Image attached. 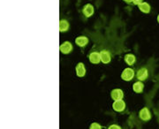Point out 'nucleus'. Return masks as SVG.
I'll use <instances>...</instances> for the list:
<instances>
[{"instance_id": "6e6552de", "label": "nucleus", "mask_w": 159, "mask_h": 129, "mask_svg": "<svg viewBox=\"0 0 159 129\" xmlns=\"http://www.w3.org/2000/svg\"><path fill=\"white\" fill-rule=\"evenodd\" d=\"M75 72H76V75L81 78V77H84L86 74V68L84 64L82 62H80L77 64L76 67H75Z\"/></svg>"}, {"instance_id": "4468645a", "label": "nucleus", "mask_w": 159, "mask_h": 129, "mask_svg": "<svg viewBox=\"0 0 159 129\" xmlns=\"http://www.w3.org/2000/svg\"><path fill=\"white\" fill-rule=\"evenodd\" d=\"M69 27H70V25L66 20H60V21H59V31L60 32L68 31Z\"/></svg>"}, {"instance_id": "1a4fd4ad", "label": "nucleus", "mask_w": 159, "mask_h": 129, "mask_svg": "<svg viewBox=\"0 0 159 129\" xmlns=\"http://www.w3.org/2000/svg\"><path fill=\"white\" fill-rule=\"evenodd\" d=\"M89 62L92 63V64H95V65H97L101 62V58H100V53L97 52V51H93L91 52L89 56Z\"/></svg>"}, {"instance_id": "20e7f679", "label": "nucleus", "mask_w": 159, "mask_h": 129, "mask_svg": "<svg viewBox=\"0 0 159 129\" xmlns=\"http://www.w3.org/2000/svg\"><path fill=\"white\" fill-rule=\"evenodd\" d=\"M111 97L113 99L114 101L122 100L123 97H124V92H123V90H120V89H115V90H111Z\"/></svg>"}, {"instance_id": "f8f14e48", "label": "nucleus", "mask_w": 159, "mask_h": 129, "mask_svg": "<svg viewBox=\"0 0 159 129\" xmlns=\"http://www.w3.org/2000/svg\"><path fill=\"white\" fill-rule=\"evenodd\" d=\"M143 90H144V84L142 83V81H137V82H134L133 84V90L137 93V94H141L143 92Z\"/></svg>"}, {"instance_id": "39448f33", "label": "nucleus", "mask_w": 159, "mask_h": 129, "mask_svg": "<svg viewBox=\"0 0 159 129\" xmlns=\"http://www.w3.org/2000/svg\"><path fill=\"white\" fill-rule=\"evenodd\" d=\"M112 109L117 112H124L125 109V103L123 100L114 101V103L112 104Z\"/></svg>"}, {"instance_id": "7ed1b4c3", "label": "nucleus", "mask_w": 159, "mask_h": 129, "mask_svg": "<svg viewBox=\"0 0 159 129\" xmlns=\"http://www.w3.org/2000/svg\"><path fill=\"white\" fill-rule=\"evenodd\" d=\"M59 51L63 54H69L73 51V44L69 41H66L59 46Z\"/></svg>"}, {"instance_id": "a211bd4d", "label": "nucleus", "mask_w": 159, "mask_h": 129, "mask_svg": "<svg viewBox=\"0 0 159 129\" xmlns=\"http://www.w3.org/2000/svg\"><path fill=\"white\" fill-rule=\"evenodd\" d=\"M142 3H143V0H133V4L134 5H136V6L141 5Z\"/></svg>"}, {"instance_id": "9d476101", "label": "nucleus", "mask_w": 159, "mask_h": 129, "mask_svg": "<svg viewBox=\"0 0 159 129\" xmlns=\"http://www.w3.org/2000/svg\"><path fill=\"white\" fill-rule=\"evenodd\" d=\"M94 12H95L94 6H92L91 4H87L86 6H84L83 9H82V12L85 15V17L87 18L91 17L94 14Z\"/></svg>"}, {"instance_id": "0eeeda50", "label": "nucleus", "mask_w": 159, "mask_h": 129, "mask_svg": "<svg viewBox=\"0 0 159 129\" xmlns=\"http://www.w3.org/2000/svg\"><path fill=\"white\" fill-rule=\"evenodd\" d=\"M148 69H147L146 67H142L138 70V72H137V74H136V77L140 81H145L146 79L148 78Z\"/></svg>"}, {"instance_id": "f257e3e1", "label": "nucleus", "mask_w": 159, "mask_h": 129, "mask_svg": "<svg viewBox=\"0 0 159 129\" xmlns=\"http://www.w3.org/2000/svg\"><path fill=\"white\" fill-rule=\"evenodd\" d=\"M134 77V70L130 67L125 68L121 73V79L125 81H130Z\"/></svg>"}, {"instance_id": "2eb2a0df", "label": "nucleus", "mask_w": 159, "mask_h": 129, "mask_svg": "<svg viewBox=\"0 0 159 129\" xmlns=\"http://www.w3.org/2000/svg\"><path fill=\"white\" fill-rule=\"evenodd\" d=\"M138 8H139V10L142 12H143V13H149V12H150V10H151L150 6L148 5L147 2H143L141 5H139V6H138Z\"/></svg>"}, {"instance_id": "f3484780", "label": "nucleus", "mask_w": 159, "mask_h": 129, "mask_svg": "<svg viewBox=\"0 0 159 129\" xmlns=\"http://www.w3.org/2000/svg\"><path fill=\"white\" fill-rule=\"evenodd\" d=\"M108 129H121V127H120V126H119V125L113 124V125H111L108 127Z\"/></svg>"}, {"instance_id": "f03ea898", "label": "nucleus", "mask_w": 159, "mask_h": 129, "mask_svg": "<svg viewBox=\"0 0 159 129\" xmlns=\"http://www.w3.org/2000/svg\"><path fill=\"white\" fill-rule=\"evenodd\" d=\"M139 118L142 121H148L151 119V112L148 110V108L144 107L139 112Z\"/></svg>"}, {"instance_id": "423d86ee", "label": "nucleus", "mask_w": 159, "mask_h": 129, "mask_svg": "<svg viewBox=\"0 0 159 129\" xmlns=\"http://www.w3.org/2000/svg\"><path fill=\"white\" fill-rule=\"evenodd\" d=\"M100 58H101V62L104 65L109 64L111 60V53H110V51H106V50H102L100 51Z\"/></svg>"}, {"instance_id": "dca6fc26", "label": "nucleus", "mask_w": 159, "mask_h": 129, "mask_svg": "<svg viewBox=\"0 0 159 129\" xmlns=\"http://www.w3.org/2000/svg\"><path fill=\"white\" fill-rule=\"evenodd\" d=\"M89 129H102V127H101L100 124L94 122V123H92L89 126Z\"/></svg>"}, {"instance_id": "9b49d317", "label": "nucleus", "mask_w": 159, "mask_h": 129, "mask_svg": "<svg viewBox=\"0 0 159 129\" xmlns=\"http://www.w3.org/2000/svg\"><path fill=\"white\" fill-rule=\"evenodd\" d=\"M89 38L87 36H84V35H80V36H78L76 39H75V44L78 45L79 47H85L89 44Z\"/></svg>"}, {"instance_id": "ddd939ff", "label": "nucleus", "mask_w": 159, "mask_h": 129, "mask_svg": "<svg viewBox=\"0 0 159 129\" xmlns=\"http://www.w3.org/2000/svg\"><path fill=\"white\" fill-rule=\"evenodd\" d=\"M124 59H125V62L128 66H133L136 62V58H135V56L134 54H130V53L129 54H126L125 58H124Z\"/></svg>"}, {"instance_id": "6ab92c4d", "label": "nucleus", "mask_w": 159, "mask_h": 129, "mask_svg": "<svg viewBox=\"0 0 159 129\" xmlns=\"http://www.w3.org/2000/svg\"><path fill=\"white\" fill-rule=\"evenodd\" d=\"M123 1H125V3H127V4H130V3H133V0H123Z\"/></svg>"}, {"instance_id": "aec40b11", "label": "nucleus", "mask_w": 159, "mask_h": 129, "mask_svg": "<svg viewBox=\"0 0 159 129\" xmlns=\"http://www.w3.org/2000/svg\"><path fill=\"white\" fill-rule=\"evenodd\" d=\"M157 22L159 23V14H158V15H157Z\"/></svg>"}]
</instances>
